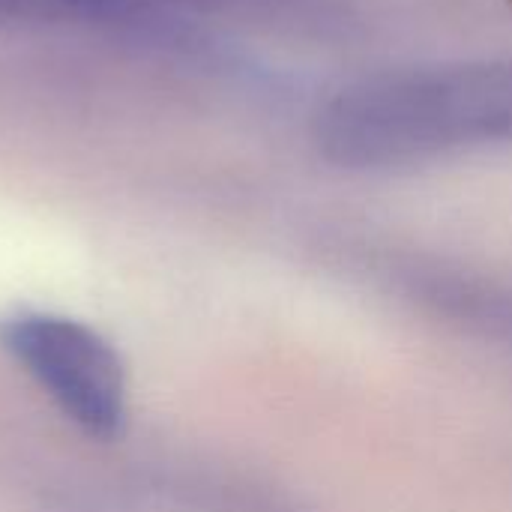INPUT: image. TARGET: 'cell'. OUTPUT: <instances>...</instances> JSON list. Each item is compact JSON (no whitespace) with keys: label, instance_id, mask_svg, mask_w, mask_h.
I'll return each mask as SVG.
<instances>
[{"label":"cell","instance_id":"obj_1","mask_svg":"<svg viewBox=\"0 0 512 512\" xmlns=\"http://www.w3.org/2000/svg\"><path fill=\"white\" fill-rule=\"evenodd\" d=\"M315 138L327 159L348 168L512 144V60L417 66L363 78L318 111Z\"/></svg>","mask_w":512,"mask_h":512},{"label":"cell","instance_id":"obj_2","mask_svg":"<svg viewBox=\"0 0 512 512\" xmlns=\"http://www.w3.org/2000/svg\"><path fill=\"white\" fill-rule=\"evenodd\" d=\"M0 345L84 435L120 438L126 372L105 336L66 315L18 312L0 321Z\"/></svg>","mask_w":512,"mask_h":512},{"label":"cell","instance_id":"obj_3","mask_svg":"<svg viewBox=\"0 0 512 512\" xmlns=\"http://www.w3.org/2000/svg\"><path fill=\"white\" fill-rule=\"evenodd\" d=\"M309 0H0V21H93L153 27L162 39H186L177 24L186 12H246V15H306Z\"/></svg>","mask_w":512,"mask_h":512}]
</instances>
